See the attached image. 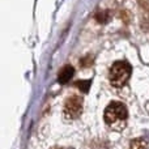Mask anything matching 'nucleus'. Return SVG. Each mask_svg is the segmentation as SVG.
Here are the masks:
<instances>
[{"instance_id": "f257e3e1", "label": "nucleus", "mask_w": 149, "mask_h": 149, "mask_svg": "<svg viewBox=\"0 0 149 149\" xmlns=\"http://www.w3.org/2000/svg\"><path fill=\"white\" fill-rule=\"evenodd\" d=\"M127 107L122 102H111L105 110V122L113 130H123L127 124Z\"/></svg>"}, {"instance_id": "f03ea898", "label": "nucleus", "mask_w": 149, "mask_h": 149, "mask_svg": "<svg viewBox=\"0 0 149 149\" xmlns=\"http://www.w3.org/2000/svg\"><path fill=\"white\" fill-rule=\"evenodd\" d=\"M132 68L124 60H119L115 62L110 68V73H109V79L113 86L115 88H122L123 85L127 84L130 76H131Z\"/></svg>"}, {"instance_id": "7ed1b4c3", "label": "nucleus", "mask_w": 149, "mask_h": 149, "mask_svg": "<svg viewBox=\"0 0 149 149\" xmlns=\"http://www.w3.org/2000/svg\"><path fill=\"white\" fill-rule=\"evenodd\" d=\"M82 98L80 95H71L64 103V115L68 119H74L80 116L82 111Z\"/></svg>"}, {"instance_id": "20e7f679", "label": "nucleus", "mask_w": 149, "mask_h": 149, "mask_svg": "<svg viewBox=\"0 0 149 149\" xmlns=\"http://www.w3.org/2000/svg\"><path fill=\"white\" fill-rule=\"evenodd\" d=\"M73 74H74V70H73L72 65H65V67H63L62 70H60L58 80H59L60 84H67V82L73 77Z\"/></svg>"}, {"instance_id": "39448f33", "label": "nucleus", "mask_w": 149, "mask_h": 149, "mask_svg": "<svg viewBox=\"0 0 149 149\" xmlns=\"http://www.w3.org/2000/svg\"><path fill=\"white\" fill-rule=\"evenodd\" d=\"M145 148H147V141L143 139H136V140H132L130 149H145Z\"/></svg>"}, {"instance_id": "423d86ee", "label": "nucleus", "mask_w": 149, "mask_h": 149, "mask_svg": "<svg viewBox=\"0 0 149 149\" xmlns=\"http://www.w3.org/2000/svg\"><path fill=\"white\" fill-rule=\"evenodd\" d=\"M76 86H79L81 92H88L90 86V81H77Z\"/></svg>"}, {"instance_id": "0eeeda50", "label": "nucleus", "mask_w": 149, "mask_h": 149, "mask_svg": "<svg viewBox=\"0 0 149 149\" xmlns=\"http://www.w3.org/2000/svg\"><path fill=\"white\" fill-rule=\"evenodd\" d=\"M54 149H60V148H54Z\"/></svg>"}]
</instances>
